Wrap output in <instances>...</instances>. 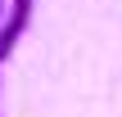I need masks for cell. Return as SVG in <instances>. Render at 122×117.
Listing matches in <instances>:
<instances>
[{"label":"cell","mask_w":122,"mask_h":117,"mask_svg":"<svg viewBox=\"0 0 122 117\" xmlns=\"http://www.w3.org/2000/svg\"><path fill=\"white\" fill-rule=\"evenodd\" d=\"M27 23H32V0H9L5 23H0V63L14 54V45H18V36L27 32Z\"/></svg>","instance_id":"1"},{"label":"cell","mask_w":122,"mask_h":117,"mask_svg":"<svg viewBox=\"0 0 122 117\" xmlns=\"http://www.w3.org/2000/svg\"><path fill=\"white\" fill-rule=\"evenodd\" d=\"M5 9H9V0H0V23H5Z\"/></svg>","instance_id":"2"}]
</instances>
